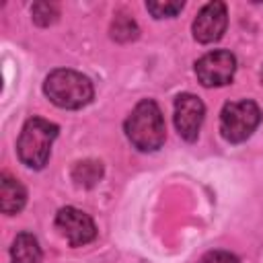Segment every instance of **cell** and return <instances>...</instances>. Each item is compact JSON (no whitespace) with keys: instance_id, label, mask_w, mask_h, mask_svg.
Returning <instances> with one entry per match:
<instances>
[{"instance_id":"cell-10","label":"cell","mask_w":263,"mask_h":263,"mask_svg":"<svg viewBox=\"0 0 263 263\" xmlns=\"http://www.w3.org/2000/svg\"><path fill=\"white\" fill-rule=\"evenodd\" d=\"M10 259L12 263H41V247L37 238L29 232L16 234L10 247Z\"/></svg>"},{"instance_id":"cell-2","label":"cell","mask_w":263,"mask_h":263,"mask_svg":"<svg viewBox=\"0 0 263 263\" xmlns=\"http://www.w3.org/2000/svg\"><path fill=\"white\" fill-rule=\"evenodd\" d=\"M43 92L53 105L62 109H80L92 101L95 88L84 74L62 68V70H53L45 78Z\"/></svg>"},{"instance_id":"cell-6","label":"cell","mask_w":263,"mask_h":263,"mask_svg":"<svg viewBox=\"0 0 263 263\" xmlns=\"http://www.w3.org/2000/svg\"><path fill=\"white\" fill-rule=\"evenodd\" d=\"M55 226L72 247L88 245L97 236V226L92 218L76 208H62L55 216Z\"/></svg>"},{"instance_id":"cell-13","label":"cell","mask_w":263,"mask_h":263,"mask_svg":"<svg viewBox=\"0 0 263 263\" xmlns=\"http://www.w3.org/2000/svg\"><path fill=\"white\" fill-rule=\"evenodd\" d=\"M31 12H33V21L37 25H41V27L51 25L58 18V6L55 4H49V2H37Z\"/></svg>"},{"instance_id":"cell-8","label":"cell","mask_w":263,"mask_h":263,"mask_svg":"<svg viewBox=\"0 0 263 263\" xmlns=\"http://www.w3.org/2000/svg\"><path fill=\"white\" fill-rule=\"evenodd\" d=\"M228 25V12L224 2H208L193 21V37L199 43H214L218 41Z\"/></svg>"},{"instance_id":"cell-14","label":"cell","mask_w":263,"mask_h":263,"mask_svg":"<svg viewBox=\"0 0 263 263\" xmlns=\"http://www.w3.org/2000/svg\"><path fill=\"white\" fill-rule=\"evenodd\" d=\"M146 8L152 12V16L164 18V16H175L177 12H181L183 2H146Z\"/></svg>"},{"instance_id":"cell-7","label":"cell","mask_w":263,"mask_h":263,"mask_svg":"<svg viewBox=\"0 0 263 263\" xmlns=\"http://www.w3.org/2000/svg\"><path fill=\"white\" fill-rule=\"evenodd\" d=\"M205 107L195 95H179L175 101V127L179 136L187 142L197 140L201 123H203Z\"/></svg>"},{"instance_id":"cell-9","label":"cell","mask_w":263,"mask_h":263,"mask_svg":"<svg viewBox=\"0 0 263 263\" xmlns=\"http://www.w3.org/2000/svg\"><path fill=\"white\" fill-rule=\"evenodd\" d=\"M25 201H27L25 187L16 179L4 175L2 181H0V208H2V212L8 214V216L16 214V212L23 210Z\"/></svg>"},{"instance_id":"cell-11","label":"cell","mask_w":263,"mask_h":263,"mask_svg":"<svg viewBox=\"0 0 263 263\" xmlns=\"http://www.w3.org/2000/svg\"><path fill=\"white\" fill-rule=\"evenodd\" d=\"M72 175H74V181H76L78 185L90 187V185H95V183L101 179L103 166H101V162H97V160H84V162H78V164H76V168H74Z\"/></svg>"},{"instance_id":"cell-3","label":"cell","mask_w":263,"mask_h":263,"mask_svg":"<svg viewBox=\"0 0 263 263\" xmlns=\"http://www.w3.org/2000/svg\"><path fill=\"white\" fill-rule=\"evenodd\" d=\"M58 138V125L41 119V117H33L23 125V132L18 136L16 142V152L23 164L31 166V168H43L49 152H51V144Z\"/></svg>"},{"instance_id":"cell-15","label":"cell","mask_w":263,"mask_h":263,"mask_svg":"<svg viewBox=\"0 0 263 263\" xmlns=\"http://www.w3.org/2000/svg\"><path fill=\"white\" fill-rule=\"evenodd\" d=\"M199 263H238V259L228 251H212L203 255Z\"/></svg>"},{"instance_id":"cell-12","label":"cell","mask_w":263,"mask_h":263,"mask_svg":"<svg viewBox=\"0 0 263 263\" xmlns=\"http://www.w3.org/2000/svg\"><path fill=\"white\" fill-rule=\"evenodd\" d=\"M111 37L117 39V41H132L138 37V27L134 23L132 16L127 14H119L115 16L113 25H111Z\"/></svg>"},{"instance_id":"cell-1","label":"cell","mask_w":263,"mask_h":263,"mask_svg":"<svg viewBox=\"0 0 263 263\" xmlns=\"http://www.w3.org/2000/svg\"><path fill=\"white\" fill-rule=\"evenodd\" d=\"M125 136L142 152H154L162 146L166 129L162 113L154 101L146 99L134 107L125 119Z\"/></svg>"},{"instance_id":"cell-4","label":"cell","mask_w":263,"mask_h":263,"mask_svg":"<svg viewBox=\"0 0 263 263\" xmlns=\"http://www.w3.org/2000/svg\"><path fill=\"white\" fill-rule=\"evenodd\" d=\"M259 123H261V109L257 107V103L249 99L226 103L220 113V132L224 140L232 144L251 138V134L257 129Z\"/></svg>"},{"instance_id":"cell-5","label":"cell","mask_w":263,"mask_h":263,"mask_svg":"<svg viewBox=\"0 0 263 263\" xmlns=\"http://www.w3.org/2000/svg\"><path fill=\"white\" fill-rule=\"evenodd\" d=\"M234 72H236V58L224 49L210 51L195 62V74L203 86H224L232 80Z\"/></svg>"},{"instance_id":"cell-16","label":"cell","mask_w":263,"mask_h":263,"mask_svg":"<svg viewBox=\"0 0 263 263\" xmlns=\"http://www.w3.org/2000/svg\"><path fill=\"white\" fill-rule=\"evenodd\" d=\"M261 78H263V72H261Z\"/></svg>"}]
</instances>
